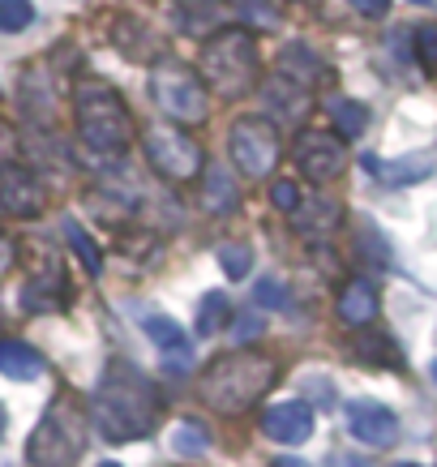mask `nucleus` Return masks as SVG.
<instances>
[{"mask_svg":"<svg viewBox=\"0 0 437 467\" xmlns=\"http://www.w3.org/2000/svg\"><path fill=\"white\" fill-rule=\"evenodd\" d=\"M343 416H348V433H352L356 441H365V446H373V451L395 446L399 416L386 408V403H378V399H352V403L343 408Z\"/></svg>","mask_w":437,"mask_h":467,"instance_id":"1a4fd4ad","label":"nucleus"},{"mask_svg":"<svg viewBox=\"0 0 437 467\" xmlns=\"http://www.w3.org/2000/svg\"><path fill=\"white\" fill-rule=\"evenodd\" d=\"M141 146H146V159H151V168H155L159 176H168V181H193V176H198L202 146L193 142L189 133H181V129L155 125Z\"/></svg>","mask_w":437,"mask_h":467,"instance_id":"6e6552de","label":"nucleus"},{"mask_svg":"<svg viewBox=\"0 0 437 467\" xmlns=\"http://www.w3.org/2000/svg\"><path fill=\"white\" fill-rule=\"evenodd\" d=\"M416 5H429V0H416Z\"/></svg>","mask_w":437,"mask_h":467,"instance_id":"4c0bfd02","label":"nucleus"},{"mask_svg":"<svg viewBox=\"0 0 437 467\" xmlns=\"http://www.w3.org/2000/svg\"><path fill=\"white\" fill-rule=\"evenodd\" d=\"M348 163V150L335 133H305L297 142V168L309 176L313 184H326L330 176H338V168Z\"/></svg>","mask_w":437,"mask_h":467,"instance_id":"9d476101","label":"nucleus"},{"mask_svg":"<svg viewBox=\"0 0 437 467\" xmlns=\"http://www.w3.org/2000/svg\"><path fill=\"white\" fill-rule=\"evenodd\" d=\"M378 317V292L369 279H352L338 292V322L343 326H369Z\"/></svg>","mask_w":437,"mask_h":467,"instance_id":"2eb2a0df","label":"nucleus"},{"mask_svg":"<svg viewBox=\"0 0 437 467\" xmlns=\"http://www.w3.org/2000/svg\"><path fill=\"white\" fill-rule=\"evenodd\" d=\"M35 22V5L30 0H0V30L5 35H17Z\"/></svg>","mask_w":437,"mask_h":467,"instance_id":"393cba45","label":"nucleus"},{"mask_svg":"<svg viewBox=\"0 0 437 467\" xmlns=\"http://www.w3.org/2000/svg\"><path fill=\"white\" fill-rule=\"evenodd\" d=\"M292 223H297L300 232H313V236H322V232H330V227L338 223V202H330V198L300 202V211L292 214Z\"/></svg>","mask_w":437,"mask_h":467,"instance_id":"6ab92c4d","label":"nucleus"},{"mask_svg":"<svg viewBox=\"0 0 437 467\" xmlns=\"http://www.w3.org/2000/svg\"><path fill=\"white\" fill-rule=\"evenodd\" d=\"M151 95H155L159 112L172 116L176 125H198L206 120V90L189 69H176V65H159L151 73Z\"/></svg>","mask_w":437,"mask_h":467,"instance_id":"0eeeda50","label":"nucleus"},{"mask_svg":"<svg viewBox=\"0 0 437 467\" xmlns=\"http://www.w3.org/2000/svg\"><path fill=\"white\" fill-rule=\"evenodd\" d=\"M159 411H163V403H159L155 382L141 368L125 365V360H112L99 390H95V425H99L103 438L112 441L146 438L155 429Z\"/></svg>","mask_w":437,"mask_h":467,"instance_id":"f257e3e1","label":"nucleus"},{"mask_svg":"<svg viewBox=\"0 0 437 467\" xmlns=\"http://www.w3.org/2000/svg\"><path fill=\"white\" fill-rule=\"evenodd\" d=\"M0 206L9 214H39L43 206V189L30 171H17V168H5L0 171Z\"/></svg>","mask_w":437,"mask_h":467,"instance_id":"4468645a","label":"nucleus"},{"mask_svg":"<svg viewBox=\"0 0 437 467\" xmlns=\"http://www.w3.org/2000/svg\"><path fill=\"white\" fill-rule=\"evenodd\" d=\"M399 467H416V463H399Z\"/></svg>","mask_w":437,"mask_h":467,"instance_id":"e433bc0d","label":"nucleus"},{"mask_svg":"<svg viewBox=\"0 0 437 467\" xmlns=\"http://www.w3.org/2000/svg\"><path fill=\"white\" fill-rule=\"evenodd\" d=\"M138 322H141V330L151 335V343L159 348V356H163V365H168V368H189V365H193L189 335H184L172 317H163V313H155V309H146V313H138Z\"/></svg>","mask_w":437,"mask_h":467,"instance_id":"f8f14e48","label":"nucleus"},{"mask_svg":"<svg viewBox=\"0 0 437 467\" xmlns=\"http://www.w3.org/2000/svg\"><path fill=\"white\" fill-rule=\"evenodd\" d=\"M73 112H78V133L90 150L99 155H120L133 142V116H129L125 99L116 95L108 82L86 78L73 90Z\"/></svg>","mask_w":437,"mask_h":467,"instance_id":"7ed1b4c3","label":"nucleus"},{"mask_svg":"<svg viewBox=\"0 0 437 467\" xmlns=\"http://www.w3.org/2000/svg\"><path fill=\"white\" fill-rule=\"evenodd\" d=\"M429 378H433V382H437V360H433V365H429Z\"/></svg>","mask_w":437,"mask_h":467,"instance_id":"f704fd0d","label":"nucleus"},{"mask_svg":"<svg viewBox=\"0 0 437 467\" xmlns=\"http://www.w3.org/2000/svg\"><path fill=\"white\" fill-rule=\"evenodd\" d=\"M356 5V14H365V17H386L390 14V0H352Z\"/></svg>","mask_w":437,"mask_h":467,"instance_id":"7c9ffc66","label":"nucleus"},{"mask_svg":"<svg viewBox=\"0 0 437 467\" xmlns=\"http://www.w3.org/2000/svg\"><path fill=\"white\" fill-rule=\"evenodd\" d=\"M0 373L9 382H35L43 373V356L22 339H0Z\"/></svg>","mask_w":437,"mask_h":467,"instance_id":"dca6fc26","label":"nucleus"},{"mask_svg":"<svg viewBox=\"0 0 437 467\" xmlns=\"http://www.w3.org/2000/svg\"><path fill=\"white\" fill-rule=\"evenodd\" d=\"M206 446H211V433H206L198 420H181V425L172 429V451L176 454H189V459H193V454H202Z\"/></svg>","mask_w":437,"mask_h":467,"instance_id":"5701e85b","label":"nucleus"},{"mask_svg":"<svg viewBox=\"0 0 437 467\" xmlns=\"http://www.w3.org/2000/svg\"><path fill=\"white\" fill-rule=\"evenodd\" d=\"M224 322H232V305H227L224 292H206L198 305V335H214V330H224Z\"/></svg>","mask_w":437,"mask_h":467,"instance_id":"412c9836","label":"nucleus"},{"mask_svg":"<svg viewBox=\"0 0 437 467\" xmlns=\"http://www.w3.org/2000/svg\"><path fill=\"white\" fill-rule=\"evenodd\" d=\"M270 467H309V463H300V459H292V454H287V459H275Z\"/></svg>","mask_w":437,"mask_h":467,"instance_id":"473e14b6","label":"nucleus"},{"mask_svg":"<svg viewBox=\"0 0 437 467\" xmlns=\"http://www.w3.org/2000/svg\"><path fill=\"white\" fill-rule=\"evenodd\" d=\"M270 198H275V206H279V211H292V214L300 211V193H297V184H292V181H279L275 189H270Z\"/></svg>","mask_w":437,"mask_h":467,"instance_id":"c85d7f7f","label":"nucleus"},{"mask_svg":"<svg viewBox=\"0 0 437 467\" xmlns=\"http://www.w3.org/2000/svg\"><path fill=\"white\" fill-rule=\"evenodd\" d=\"M262 330H266V313H245V317H236V322H232V335H236V343L257 339Z\"/></svg>","mask_w":437,"mask_h":467,"instance_id":"cd10ccee","label":"nucleus"},{"mask_svg":"<svg viewBox=\"0 0 437 467\" xmlns=\"http://www.w3.org/2000/svg\"><path fill=\"white\" fill-rule=\"evenodd\" d=\"M86 451V411L73 399H57L26 441V459L35 467H69Z\"/></svg>","mask_w":437,"mask_h":467,"instance_id":"39448f33","label":"nucleus"},{"mask_svg":"<svg viewBox=\"0 0 437 467\" xmlns=\"http://www.w3.org/2000/svg\"><path fill=\"white\" fill-rule=\"evenodd\" d=\"M5 425H9V416H5V403H0V438H5Z\"/></svg>","mask_w":437,"mask_h":467,"instance_id":"72a5a7b5","label":"nucleus"},{"mask_svg":"<svg viewBox=\"0 0 437 467\" xmlns=\"http://www.w3.org/2000/svg\"><path fill=\"white\" fill-rule=\"evenodd\" d=\"M198 69H202V82L211 86L219 99H245L249 90L257 86V43L249 30H219L214 39H206L198 57Z\"/></svg>","mask_w":437,"mask_h":467,"instance_id":"20e7f679","label":"nucleus"},{"mask_svg":"<svg viewBox=\"0 0 437 467\" xmlns=\"http://www.w3.org/2000/svg\"><path fill=\"white\" fill-rule=\"evenodd\" d=\"M279 73L287 78V82H305V86H313V82H322V73H326V65L317 57H313L305 43H287L279 52Z\"/></svg>","mask_w":437,"mask_h":467,"instance_id":"f3484780","label":"nucleus"},{"mask_svg":"<svg viewBox=\"0 0 437 467\" xmlns=\"http://www.w3.org/2000/svg\"><path fill=\"white\" fill-rule=\"evenodd\" d=\"M99 467H120V463H112V459H108V463H99Z\"/></svg>","mask_w":437,"mask_h":467,"instance_id":"c9c22d12","label":"nucleus"},{"mask_svg":"<svg viewBox=\"0 0 437 467\" xmlns=\"http://www.w3.org/2000/svg\"><path fill=\"white\" fill-rule=\"evenodd\" d=\"M202 206L211 214H232L236 211V184H232V171L227 168H206L202 176Z\"/></svg>","mask_w":437,"mask_h":467,"instance_id":"a211bd4d","label":"nucleus"},{"mask_svg":"<svg viewBox=\"0 0 437 467\" xmlns=\"http://www.w3.org/2000/svg\"><path fill=\"white\" fill-rule=\"evenodd\" d=\"M219 266L227 270V279H245L254 270V249L249 244H227V249H219Z\"/></svg>","mask_w":437,"mask_h":467,"instance_id":"a878e982","label":"nucleus"},{"mask_svg":"<svg viewBox=\"0 0 437 467\" xmlns=\"http://www.w3.org/2000/svg\"><path fill=\"white\" fill-rule=\"evenodd\" d=\"M421 60H424V69L437 73V30L433 26L421 30Z\"/></svg>","mask_w":437,"mask_h":467,"instance_id":"c756f323","label":"nucleus"},{"mask_svg":"<svg viewBox=\"0 0 437 467\" xmlns=\"http://www.w3.org/2000/svg\"><path fill=\"white\" fill-rule=\"evenodd\" d=\"M232 22V5L227 0H176V26L193 39H214L219 30Z\"/></svg>","mask_w":437,"mask_h":467,"instance_id":"ddd939ff","label":"nucleus"},{"mask_svg":"<svg viewBox=\"0 0 437 467\" xmlns=\"http://www.w3.org/2000/svg\"><path fill=\"white\" fill-rule=\"evenodd\" d=\"M270 386H275V360L266 352H227L198 378V395L206 408L236 416L254 408Z\"/></svg>","mask_w":437,"mask_h":467,"instance_id":"f03ea898","label":"nucleus"},{"mask_svg":"<svg viewBox=\"0 0 437 467\" xmlns=\"http://www.w3.org/2000/svg\"><path fill=\"white\" fill-rule=\"evenodd\" d=\"M287 287L279 284V279H257L254 284V305H262V309H283L287 305Z\"/></svg>","mask_w":437,"mask_h":467,"instance_id":"bb28decb","label":"nucleus"},{"mask_svg":"<svg viewBox=\"0 0 437 467\" xmlns=\"http://www.w3.org/2000/svg\"><path fill=\"white\" fill-rule=\"evenodd\" d=\"M262 433L283 446H300L313 438V408L305 399H283L275 408L262 411Z\"/></svg>","mask_w":437,"mask_h":467,"instance_id":"9b49d317","label":"nucleus"},{"mask_svg":"<svg viewBox=\"0 0 437 467\" xmlns=\"http://www.w3.org/2000/svg\"><path fill=\"white\" fill-rule=\"evenodd\" d=\"M365 168L381 171V181L386 184H416L424 181V171H429V159H408V163H378V159H365Z\"/></svg>","mask_w":437,"mask_h":467,"instance_id":"4be33fe9","label":"nucleus"},{"mask_svg":"<svg viewBox=\"0 0 437 467\" xmlns=\"http://www.w3.org/2000/svg\"><path fill=\"white\" fill-rule=\"evenodd\" d=\"M227 150H232V163L245 176L262 181L279 163V129L270 125V120H262V116H245L227 133Z\"/></svg>","mask_w":437,"mask_h":467,"instance_id":"423d86ee","label":"nucleus"},{"mask_svg":"<svg viewBox=\"0 0 437 467\" xmlns=\"http://www.w3.org/2000/svg\"><path fill=\"white\" fill-rule=\"evenodd\" d=\"M326 467H369V463H365V459H356V454H335Z\"/></svg>","mask_w":437,"mask_h":467,"instance_id":"2f4dec72","label":"nucleus"},{"mask_svg":"<svg viewBox=\"0 0 437 467\" xmlns=\"http://www.w3.org/2000/svg\"><path fill=\"white\" fill-rule=\"evenodd\" d=\"M65 236H69V241H73V254L82 257V266L90 270V275H99L103 257H99V249H95V241L86 236V227L78 223V219H65Z\"/></svg>","mask_w":437,"mask_h":467,"instance_id":"b1692460","label":"nucleus"},{"mask_svg":"<svg viewBox=\"0 0 437 467\" xmlns=\"http://www.w3.org/2000/svg\"><path fill=\"white\" fill-rule=\"evenodd\" d=\"M330 120H335V129L343 138H360L369 125V108L356 99H335L330 103Z\"/></svg>","mask_w":437,"mask_h":467,"instance_id":"aec40b11","label":"nucleus"}]
</instances>
